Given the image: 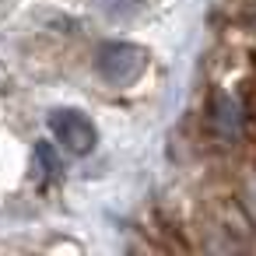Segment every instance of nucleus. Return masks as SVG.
Here are the masks:
<instances>
[{
  "label": "nucleus",
  "instance_id": "f257e3e1",
  "mask_svg": "<svg viewBox=\"0 0 256 256\" xmlns=\"http://www.w3.org/2000/svg\"><path fill=\"white\" fill-rule=\"evenodd\" d=\"M148 70V53L130 42H109L98 50V74L109 84H134Z\"/></svg>",
  "mask_w": 256,
  "mask_h": 256
},
{
  "label": "nucleus",
  "instance_id": "f03ea898",
  "mask_svg": "<svg viewBox=\"0 0 256 256\" xmlns=\"http://www.w3.org/2000/svg\"><path fill=\"white\" fill-rule=\"evenodd\" d=\"M50 130H53V137H56L70 154H88V151L95 148V140H98L95 123H92L84 112H78V109H56V112L50 116Z\"/></svg>",
  "mask_w": 256,
  "mask_h": 256
},
{
  "label": "nucleus",
  "instance_id": "7ed1b4c3",
  "mask_svg": "<svg viewBox=\"0 0 256 256\" xmlns=\"http://www.w3.org/2000/svg\"><path fill=\"white\" fill-rule=\"evenodd\" d=\"M102 8H106L109 14H116V18H120V14L126 18V14L137 11V0H102Z\"/></svg>",
  "mask_w": 256,
  "mask_h": 256
}]
</instances>
